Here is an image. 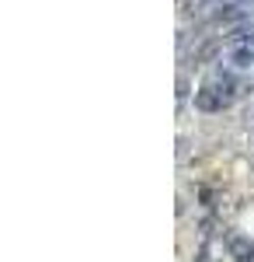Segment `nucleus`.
Masks as SVG:
<instances>
[{
	"instance_id": "obj_4",
	"label": "nucleus",
	"mask_w": 254,
	"mask_h": 262,
	"mask_svg": "<svg viewBox=\"0 0 254 262\" xmlns=\"http://www.w3.org/2000/svg\"><path fill=\"white\" fill-rule=\"evenodd\" d=\"M251 262H254V259H251Z\"/></svg>"
},
{
	"instance_id": "obj_3",
	"label": "nucleus",
	"mask_w": 254,
	"mask_h": 262,
	"mask_svg": "<svg viewBox=\"0 0 254 262\" xmlns=\"http://www.w3.org/2000/svg\"><path fill=\"white\" fill-rule=\"evenodd\" d=\"M230 60L237 63V67H251L254 63V46L247 42V46H237L234 53H230Z\"/></svg>"
},
{
	"instance_id": "obj_2",
	"label": "nucleus",
	"mask_w": 254,
	"mask_h": 262,
	"mask_svg": "<svg viewBox=\"0 0 254 262\" xmlns=\"http://www.w3.org/2000/svg\"><path fill=\"white\" fill-rule=\"evenodd\" d=\"M226 248H230V255H234L237 262H251L254 259V245L247 242V238H230Z\"/></svg>"
},
{
	"instance_id": "obj_1",
	"label": "nucleus",
	"mask_w": 254,
	"mask_h": 262,
	"mask_svg": "<svg viewBox=\"0 0 254 262\" xmlns=\"http://www.w3.org/2000/svg\"><path fill=\"white\" fill-rule=\"evenodd\" d=\"M226 105H230V101L223 98L213 84H206L202 91H195V108H202V112H223Z\"/></svg>"
}]
</instances>
